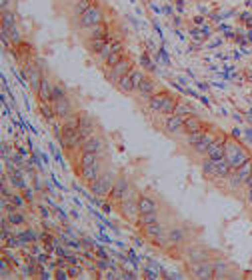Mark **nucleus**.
<instances>
[{"label":"nucleus","instance_id":"1","mask_svg":"<svg viewBox=\"0 0 252 280\" xmlns=\"http://www.w3.org/2000/svg\"><path fill=\"white\" fill-rule=\"evenodd\" d=\"M224 156L232 164V168L242 166L250 158L248 156V150L238 142V140H234V138H226V142H224Z\"/></svg>","mask_w":252,"mask_h":280},{"label":"nucleus","instance_id":"2","mask_svg":"<svg viewBox=\"0 0 252 280\" xmlns=\"http://www.w3.org/2000/svg\"><path fill=\"white\" fill-rule=\"evenodd\" d=\"M114 180H116V178H114V174H112L110 170L100 172V176H98L94 182H90V190H92V194L98 196V198H108L110 192H112Z\"/></svg>","mask_w":252,"mask_h":280},{"label":"nucleus","instance_id":"3","mask_svg":"<svg viewBox=\"0 0 252 280\" xmlns=\"http://www.w3.org/2000/svg\"><path fill=\"white\" fill-rule=\"evenodd\" d=\"M102 22H104V12L98 4H92L84 14L78 16V26L82 30H88V28H92L96 24H102Z\"/></svg>","mask_w":252,"mask_h":280},{"label":"nucleus","instance_id":"4","mask_svg":"<svg viewBox=\"0 0 252 280\" xmlns=\"http://www.w3.org/2000/svg\"><path fill=\"white\" fill-rule=\"evenodd\" d=\"M104 148H106V140L100 136V134H92L90 138L82 140L80 152H96V154H102Z\"/></svg>","mask_w":252,"mask_h":280},{"label":"nucleus","instance_id":"5","mask_svg":"<svg viewBox=\"0 0 252 280\" xmlns=\"http://www.w3.org/2000/svg\"><path fill=\"white\" fill-rule=\"evenodd\" d=\"M164 132L166 134H186V128H184V118L178 116V114H168L164 116Z\"/></svg>","mask_w":252,"mask_h":280},{"label":"nucleus","instance_id":"6","mask_svg":"<svg viewBox=\"0 0 252 280\" xmlns=\"http://www.w3.org/2000/svg\"><path fill=\"white\" fill-rule=\"evenodd\" d=\"M194 278H214V264L208 260H200V262H192L190 268Z\"/></svg>","mask_w":252,"mask_h":280},{"label":"nucleus","instance_id":"7","mask_svg":"<svg viewBox=\"0 0 252 280\" xmlns=\"http://www.w3.org/2000/svg\"><path fill=\"white\" fill-rule=\"evenodd\" d=\"M166 236H168L172 246H184L188 242V232H186L184 226H170L166 230Z\"/></svg>","mask_w":252,"mask_h":280},{"label":"nucleus","instance_id":"8","mask_svg":"<svg viewBox=\"0 0 252 280\" xmlns=\"http://www.w3.org/2000/svg\"><path fill=\"white\" fill-rule=\"evenodd\" d=\"M118 210H120L122 218H126L128 222H136V220H138V216H140L138 200H122Z\"/></svg>","mask_w":252,"mask_h":280},{"label":"nucleus","instance_id":"9","mask_svg":"<svg viewBox=\"0 0 252 280\" xmlns=\"http://www.w3.org/2000/svg\"><path fill=\"white\" fill-rule=\"evenodd\" d=\"M108 70H110V72H108V78L118 84V80H120L122 76H126V74L132 70V62H130L128 58H122L116 66H112V68H108Z\"/></svg>","mask_w":252,"mask_h":280},{"label":"nucleus","instance_id":"10","mask_svg":"<svg viewBox=\"0 0 252 280\" xmlns=\"http://www.w3.org/2000/svg\"><path fill=\"white\" fill-rule=\"evenodd\" d=\"M94 132H96V126H94L92 116L86 114V112H80V124H78V134H80V138L86 140V138H90Z\"/></svg>","mask_w":252,"mask_h":280},{"label":"nucleus","instance_id":"11","mask_svg":"<svg viewBox=\"0 0 252 280\" xmlns=\"http://www.w3.org/2000/svg\"><path fill=\"white\" fill-rule=\"evenodd\" d=\"M126 188H128V178H126V176H118V178L114 180V186H112V192H110L108 200H110V202H120Z\"/></svg>","mask_w":252,"mask_h":280},{"label":"nucleus","instance_id":"12","mask_svg":"<svg viewBox=\"0 0 252 280\" xmlns=\"http://www.w3.org/2000/svg\"><path fill=\"white\" fill-rule=\"evenodd\" d=\"M52 106H54V112H56V116H58L60 120L66 118L68 114H72V100H70L68 96H62V98L54 100Z\"/></svg>","mask_w":252,"mask_h":280},{"label":"nucleus","instance_id":"13","mask_svg":"<svg viewBox=\"0 0 252 280\" xmlns=\"http://www.w3.org/2000/svg\"><path fill=\"white\" fill-rule=\"evenodd\" d=\"M214 138H216V132H206V134H204V138L200 140L198 144L190 146V148H192V152H194V154H200V156H206V150H208V146L214 142Z\"/></svg>","mask_w":252,"mask_h":280},{"label":"nucleus","instance_id":"14","mask_svg":"<svg viewBox=\"0 0 252 280\" xmlns=\"http://www.w3.org/2000/svg\"><path fill=\"white\" fill-rule=\"evenodd\" d=\"M52 86H54V84L50 82L48 78H42V82H40V86H38V90H36L40 102H50V100H52Z\"/></svg>","mask_w":252,"mask_h":280},{"label":"nucleus","instance_id":"15","mask_svg":"<svg viewBox=\"0 0 252 280\" xmlns=\"http://www.w3.org/2000/svg\"><path fill=\"white\" fill-rule=\"evenodd\" d=\"M24 76L28 78L30 86H32L34 90H38V86H40V82H42V76H40V68H38L36 64H26V68H24Z\"/></svg>","mask_w":252,"mask_h":280},{"label":"nucleus","instance_id":"16","mask_svg":"<svg viewBox=\"0 0 252 280\" xmlns=\"http://www.w3.org/2000/svg\"><path fill=\"white\" fill-rule=\"evenodd\" d=\"M100 164H102V162L98 160V162H94L92 166L82 168V170H80V178H82L84 182H88V184H90V182H94V180L100 176V172H102V170H100Z\"/></svg>","mask_w":252,"mask_h":280},{"label":"nucleus","instance_id":"17","mask_svg":"<svg viewBox=\"0 0 252 280\" xmlns=\"http://www.w3.org/2000/svg\"><path fill=\"white\" fill-rule=\"evenodd\" d=\"M138 208H140V214H142V212H154V210H158L156 198H154V196H150V194H142V196H138Z\"/></svg>","mask_w":252,"mask_h":280},{"label":"nucleus","instance_id":"18","mask_svg":"<svg viewBox=\"0 0 252 280\" xmlns=\"http://www.w3.org/2000/svg\"><path fill=\"white\" fill-rule=\"evenodd\" d=\"M116 86H118L120 92H124V94H132V92L136 90V86H134V68H132L126 76H122Z\"/></svg>","mask_w":252,"mask_h":280},{"label":"nucleus","instance_id":"19","mask_svg":"<svg viewBox=\"0 0 252 280\" xmlns=\"http://www.w3.org/2000/svg\"><path fill=\"white\" fill-rule=\"evenodd\" d=\"M142 232H144V236H146V238L154 240L156 236L164 234V232H166V228H164V226L160 224V220H158V222H152V224H146V226H142Z\"/></svg>","mask_w":252,"mask_h":280},{"label":"nucleus","instance_id":"20","mask_svg":"<svg viewBox=\"0 0 252 280\" xmlns=\"http://www.w3.org/2000/svg\"><path fill=\"white\" fill-rule=\"evenodd\" d=\"M200 166H202V174L208 178V180H218V172H216V162L208 156L202 158V162H200Z\"/></svg>","mask_w":252,"mask_h":280},{"label":"nucleus","instance_id":"21","mask_svg":"<svg viewBox=\"0 0 252 280\" xmlns=\"http://www.w3.org/2000/svg\"><path fill=\"white\" fill-rule=\"evenodd\" d=\"M166 96H168V92H156V94H152L148 98V110L150 112H160Z\"/></svg>","mask_w":252,"mask_h":280},{"label":"nucleus","instance_id":"22","mask_svg":"<svg viewBox=\"0 0 252 280\" xmlns=\"http://www.w3.org/2000/svg\"><path fill=\"white\" fill-rule=\"evenodd\" d=\"M206 156L212 158L214 162L220 160V158H224V142H220V140L214 138V142H212V144L208 146V150H206Z\"/></svg>","mask_w":252,"mask_h":280},{"label":"nucleus","instance_id":"23","mask_svg":"<svg viewBox=\"0 0 252 280\" xmlns=\"http://www.w3.org/2000/svg\"><path fill=\"white\" fill-rule=\"evenodd\" d=\"M142 96H152V94H156V84H154V80H150V78H144L140 84H138V88H136Z\"/></svg>","mask_w":252,"mask_h":280},{"label":"nucleus","instance_id":"24","mask_svg":"<svg viewBox=\"0 0 252 280\" xmlns=\"http://www.w3.org/2000/svg\"><path fill=\"white\" fill-rule=\"evenodd\" d=\"M184 128H186V134H190V132H198V130H204V126H202V122H200V118L194 116V114H190V116L184 118Z\"/></svg>","mask_w":252,"mask_h":280},{"label":"nucleus","instance_id":"25","mask_svg":"<svg viewBox=\"0 0 252 280\" xmlns=\"http://www.w3.org/2000/svg\"><path fill=\"white\" fill-rule=\"evenodd\" d=\"M100 160V154L96 152H80V160H78V170L86 168V166H92L94 162Z\"/></svg>","mask_w":252,"mask_h":280},{"label":"nucleus","instance_id":"26","mask_svg":"<svg viewBox=\"0 0 252 280\" xmlns=\"http://www.w3.org/2000/svg\"><path fill=\"white\" fill-rule=\"evenodd\" d=\"M188 258L192 260V262H200V260H208L206 258V250L200 246V244H194V246H190V250H188Z\"/></svg>","mask_w":252,"mask_h":280},{"label":"nucleus","instance_id":"27","mask_svg":"<svg viewBox=\"0 0 252 280\" xmlns=\"http://www.w3.org/2000/svg\"><path fill=\"white\" fill-rule=\"evenodd\" d=\"M158 220H160L158 210H154V212H142V214L138 216L136 224H138V226H146V224H152V222H158Z\"/></svg>","mask_w":252,"mask_h":280},{"label":"nucleus","instance_id":"28","mask_svg":"<svg viewBox=\"0 0 252 280\" xmlns=\"http://www.w3.org/2000/svg\"><path fill=\"white\" fill-rule=\"evenodd\" d=\"M176 104H178V100H176L172 94H168V96H166V100H164V104H162V108H160V114H162V116L174 114V110H176Z\"/></svg>","mask_w":252,"mask_h":280},{"label":"nucleus","instance_id":"29","mask_svg":"<svg viewBox=\"0 0 252 280\" xmlns=\"http://www.w3.org/2000/svg\"><path fill=\"white\" fill-rule=\"evenodd\" d=\"M216 172H218V178H226L232 172V164L226 160V156L220 158V160H216Z\"/></svg>","mask_w":252,"mask_h":280},{"label":"nucleus","instance_id":"30","mask_svg":"<svg viewBox=\"0 0 252 280\" xmlns=\"http://www.w3.org/2000/svg\"><path fill=\"white\" fill-rule=\"evenodd\" d=\"M86 34H88V40H94V38H104V36H106V24H104V22H102V24H96V26L88 28V30H86Z\"/></svg>","mask_w":252,"mask_h":280},{"label":"nucleus","instance_id":"31","mask_svg":"<svg viewBox=\"0 0 252 280\" xmlns=\"http://www.w3.org/2000/svg\"><path fill=\"white\" fill-rule=\"evenodd\" d=\"M106 42H108V38H106V36H104V38H94V40H90V44H88V46H90V50H92L94 54H100V52H102V50L106 48V46H108Z\"/></svg>","mask_w":252,"mask_h":280},{"label":"nucleus","instance_id":"32","mask_svg":"<svg viewBox=\"0 0 252 280\" xmlns=\"http://www.w3.org/2000/svg\"><path fill=\"white\" fill-rule=\"evenodd\" d=\"M122 58H124V52H122V50H110V54L106 56L104 64H106L108 68H112V66H116V64H118Z\"/></svg>","mask_w":252,"mask_h":280},{"label":"nucleus","instance_id":"33","mask_svg":"<svg viewBox=\"0 0 252 280\" xmlns=\"http://www.w3.org/2000/svg\"><path fill=\"white\" fill-rule=\"evenodd\" d=\"M78 124H80V114H68L66 118H62V128H78Z\"/></svg>","mask_w":252,"mask_h":280},{"label":"nucleus","instance_id":"34","mask_svg":"<svg viewBox=\"0 0 252 280\" xmlns=\"http://www.w3.org/2000/svg\"><path fill=\"white\" fill-rule=\"evenodd\" d=\"M90 6H92L90 0H76V4H74V8H72V12H74V16H80V14H84Z\"/></svg>","mask_w":252,"mask_h":280},{"label":"nucleus","instance_id":"35","mask_svg":"<svg viewBox=\"0 0 252 280\" xmlns=\"http://www.w3.org/2000/svg\"><path fill=\"white\" fill-rule=\"evenodd\" d=\"M236 170H238V174L242 176V180L246 182V180H248V176L252 174V158H248V160H246L242 166H238Z\"/></svg>","mask_w":252,"mask_h":280},{"label":"nucleus","instance_id":"36","mask_svg":"<svg viewBox=\"0 0 252 280\" xmlns=\"http://www.w3.org/2000/svg\"><path fill=\"white\" fill-rule=\"evenodd\" d=\"M204 130H198V132H190V134H186V142L190 144V146H194V144H198L200 142V140H202L204 138Z\"/></svg>","mask_w":252,"mask_h":280},{"label":"nucleus","instance_id":"37","mask_svg":"<svg viewBox=\"0 0 252 280\" xmlns=\"http://www.w3.org/2000/svg\"><path fill=\"white\" fill-rule=\"evenodd\" d=\"M14 26H16V22H14V14L8 12V10H4V12H2V28L10 30V28H14Z\"/></svg>","mask_w":252,"mask_h":280},{"label":"nucleus","instance_id":"38","mask_svg":"<svg viewBox=\"0 0 252 280\" xmlns=\"http://www.w3.org/2000/svg\"><path fill=\"white\" fill-rule=\"evenodd\" d=\"M174 114H178V116L186 118V116L194 114V110H192V108H190L188 104H184V102H178V104H176V110H174Z\"/></svg>","mask_w":252,"mask_h":280},{"label":"nucleus","instance_id":"39","mask_svg":"<svg viewBox=\"0 0 252 280\" xmlns=\"http://www.w3.org/2000/svg\"><path fill=\"white\" fill-rule=\"evenodd\" d=\"M122 200H138V192H136L134 186L128 184V188H126L124 194H122ZM122 200H120V202H122Z\"/></svg>","mask_w":252,"mask_h":280},{"label":"nucleus","instance_id":"40","mask_svg":"<svg viewBox=\"0 0 252 280\" xmlns=\"http://www.w3.org/2000/svg\"><path fill=\"white\" fill-rule=\"evenodd\" d=\"M62 96H66V94H64V88L58 86V84H54V86H52V100H50V102H54V100H58V98H62Z\"/></svg>","mask_w":252,"mask_h":280},{"label":"nucleus","instance_id":"41","mask_svg":"<svg viewBox=\"0 0 252 280\" xmlns=\"http://www.w3.org/2000/svg\"><path fill=\"white\" fill-rule=\"evenodd\" d=\"M8 32H10V42H14V44H20V42H22V34H20V30H18L16 26L10 28Z\"/></svg>","mask_w":252,"mask_h":280},{"label":"nucleus","instance_id":"42","mask_svg":"<svg viewBox=\"0 0 252 280\" xmlns=\"http://www.w3.org/2000/svg\"><path fill=\"white\" fill-rule=\"evenodd\" d=\"M10 222H14V224L24 222V214H10Z\"/></svg>","mask_w":252,"mask_h":280},{"label":"nucleus","instance_id":"43","mask_svg":"<svg viewBox=\"0 0 252 280\" xmlns=\"http://www.w3.org/2000/svg\"><path fill=\"white\" fill-rule=\"evenodd\" d=\"M56 278H60V280H64V278H68V274H66L64 270H56Z\"/></svg>","mask_w":252,"mask_h":280},{"label":"nucleus","instance_id":"44","mask_svg":"<svg viewBox=\"0 0 252 280\" xmlns=\"http://www.w3.org/2000/svg\"><path fill=\"white\" fill-rule=\"evenodd\" d=\"M12 200H14V204H16V206H22V204H24V200H22L20 196H14Z\"/></svg>","mask_w":252,"mask_h":280},{"label":"nucleus","instance_id":"45","mask_svg":"<svg viewBox=\"0 0 252 280\" xmlns=\"http://www.w3.org/2000/svg\"><path fill=\"white\" fill-rule=\"evenodd\" d=\"M8 8V0H2V12Z\"/></svg>","mask_w":252,"mask_h":280}]
</instances>
